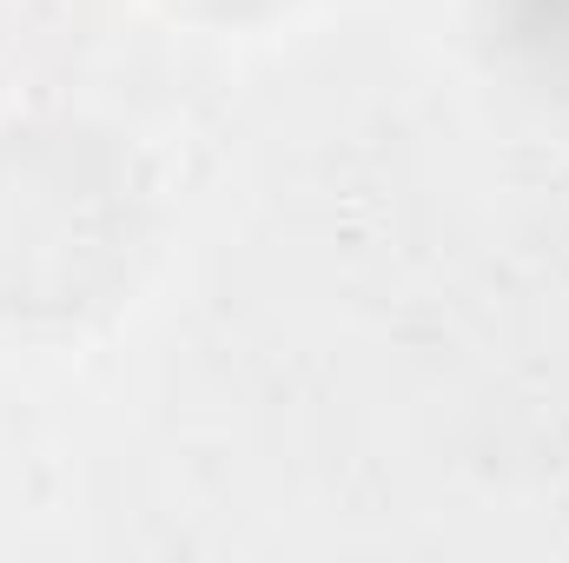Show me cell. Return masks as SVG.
Segmentation results:
<instances>
[{
    "instance_id": "cell-1",
    "label": "cell",
    "mask_w": 569,
    "mask_h": 563,
    "mask_svg": "<svg viewBox=\"0 0 569 563\" xmlns=\"http://www.w3.org/2000/svg\"><path fill=\"white\" fill-rule=\"evenodd\" d=\"M483 20L510 67L550 93H569V0H483Z\"/></svg>"
}]
</instances>
